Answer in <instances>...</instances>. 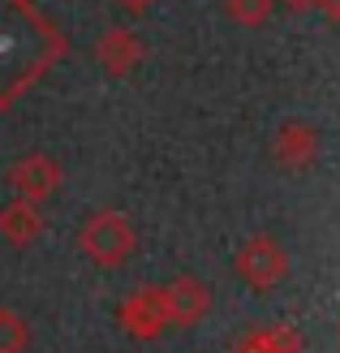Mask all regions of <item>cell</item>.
<instances>
[{"instance_id": "cell-7", "label": "cell", "mask_w": 340, "mask_h": 353, "mask_svg": "<svg viewBox=\"0 0 340 353\" xmlns=\"http://www.w3.org/2000/svg\"><path fill=\"white\" fill-rule=\"evenodd\" d=\"M164 306H168V323L194 327L211 310V285L199 276H177L172 285H164Z\"/></svg>"}, {"instance_id": "cell-12", "label": "cell", "mask_w": 340, "mask_h": 353, "mask_svg": "<svg viewBox=\"0 0 340 353\" xmlns=\"http://www.w3.org/2000/svg\"><path fill=\"white\" fill-rule=\"evenodd\" d=\"M272 5L276 0H224V13L237 26H263L267 13H272Z\"/></svg>"}, {"instance_id": "cell-10", "label": "cell", "mask_w": 340, "mask_h": 353, "mask_svg": "<svg viewBox=\"0 0 340 353\" xmlns=\"http://www.w3.org/2000/svg\"><path fill=\"white\" fill-rule=\"evenodd\" d=\"M232 353H301V332H297L293 323L250 327L246 336L232 345Z\"/></svg>"}, {"instance_id": "cell-9", "label": "cell", "mask_w": 340, "mask_h": 353, "mask_svg": "<svg viewBox=\"0 0 340 353\" xmlns=\"http://www.w3.org/2000/svg\"><path fill=\"white\" fill-rule=\"evenodd\" d=\"M39 233H43V211L34 203L9 199L0 207V237L9 245H30V241H39Z\"/></svg>"}, {"instance_id": "cell-1", "label": "cell", "mask_w": 340, "mask_h": 353, "mask_svg": "<svg viewBox=\"0 0 340 353\" xmlns=\"http://www.w3.org/2000/svg\"><path fill=\"white\" fill-rule=\"evenodd\" d=\"M65 52L69 39L34 0H0V112H9Z\"/></svg>"}, {"instance_id": "cell-3", "label": "cell", "mask_w": 340, "mask_h": 353, "mask_svg": "<svg viewBox=\"0 0 340 353\" xmlns=\"http://www.w3.org/2000/svg\"><path fill=\"white\" fill-rule=\"evenodd\" d=\"M232 268H237V276L246 280L250 289H276L284 276H289V254H284V245L272 237V233H254L246 237L237 245V259H232Z\"/></svg>"}, {"instance_id": "cell-4", "label": "cell", "mask_w": 340, "mask_h": 353, "mask_svg": "<svg viewBox=\"0 0 340 353\" xmlns=\"http://www.w3.org/2000/svg\"><path fill=\"white\" fill-rule=\"evenodd\" d=\"M117 323L134 341H155L168 327V306H164V285H142L117 302Z\"/></svg>"}, {"instance_id": "cell-8", "label": "cell", "mask_w": 340, "mask_h": 353, "mask_svg": "<svg viewBox=\"0 0 340 353\" xmlns=\"http://www.w3.org/2000/svg\"><path fill=\"white\" fill-rule=\"evenodd\" d=\"M95 61H99L103 74H112V78L134 74L138 61H142V39H138L130 26H108L95 39Z\"/></svg>"}, {"instance_id": "cell-5", "label": "cell", "mask_w": 340, "mask_h": 353, "mask_svg": "<svg viewBox=\"0 0 340 353\" xmlns=\"http://www.w3.org/2000/svg\"><path fill=\"white\" fill-rule=\"evenodd\" d=\"M61 181H65V172H61V164L52 160L48 151H30V155H22V160L9 168V190H13V199L34 203V207H39L48 194H57Z\"/></svg>"}, {"instance_id": "cell-2", "label": "cell", "mask_w": 340, "mask_h": 353, "mask_svg": "<svg viewBox=\"0 0 340 353\" xmlns=\"http://www.w3.org/2000/svg\"><path fill=\"white\" fill-rule=\"evenodd\" d=\"M134 245H138V233L130 216H121V211H95L78 228V250L95 268H121L134 254Z\"/></svg>"}, {"instance_id": "cell-6", "label": "cell", "mask_w": 340, "mask_h": 353, "mask_svg": "<svg viewBox=\"0 0 340 353\" xmlns=\"http://www.w3.org/2000/svg\"><path fill=\"white\" fill-rule=\"evenodd\" d=\"M272 160L284 172H306L319 160V130L306 121H284L272 138Z\"/></svg>"}, {"instance_id": "cell-11", "label": "cell", "mask_w": 340, "mask_h": 353, "mask_svg": "<svg viewBox=\"0 0 340 353\" xmlns=\"http://www.w3.org/2000/svg\"><path fill=\"white\" fill-rule=\"evenodd\" d=\"M30 345V323L17 310L0 306V353H22Z\"/></svg>"}, {"instance_id": "cell-13", "label": "cell", "mask_w": 340, "mask_h": 353, "mask_svg": "<svg viewBox=\"0 0 340 353\" xmlns=\"http://www.w3.org/2000/svg\"><path fill=\"white\" fill-rule=\"evenodd\" d=\"M306 5H314V9H323L328 17H340V0H306Z\"/></svg>"}, {"instance_id": "cell-14", "label": "cell", "mask_w": 340, "mask_h": 353, "mask_svg": "<svg viewBox=\"0 0 340 353\" xmlns=\"http://www.w3.org/2000/svg\"><path fill=\"white\" fill-rule=\"evenodd\" d=\"M117 5H121V9H130V13H142V9H151L155 0H117Z\"/></svg>"}]
</instances>
